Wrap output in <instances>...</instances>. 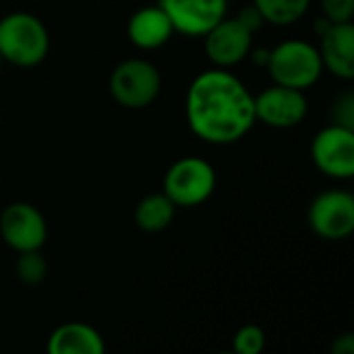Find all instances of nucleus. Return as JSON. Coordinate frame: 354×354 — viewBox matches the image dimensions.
<instances>
[{"instance_id": "f257e3e1", "label": "nucleus", "mask_w": 354, "mask_h": 354, "mask_svg": "<svg viewBox=\"0 0 354 354\" xmlns=\"http://www.w3.org/2000/svg\"><path fill=\"white\" fill-rule=\"evenodd\" d=\"M185 116L191 133L209 145H232L255 127V95L230 68L201 71L189 85Z\"/></svg>"}, {"instance_id": "20e7f679", "label": "nucleus", "mask_w": 354, "mask_h": 354, "mask_svg": "<svg viewBox=\"0 0 354 354\" xmlns=\"http://www.w3.org/2000/svg\"><path fill=\"white\" fill-rule=\"evenodd\" d=\"M218 174L214 166L199 156H187L176 160L164 174L162 193L176 207L203 205L216 191Z\"/></svg>"}, {"instance_id": "f03ea898", "label": "nucleus", "mask_w": 354, "mask_h": 354, "mask_svg": "<svg viewBox=\"0 0 354 354\" xmlns=\"http://www.w3.org/2000/svg\"><path fill=\"white\" fill-rule=\"evenodd\" d=\"M50 52V33L31 12H8L0 19V58L19 68H33Z\"/></svg>"}, {"instance_id": "4be33fe9", "label": "nucleus", "mask_w": 354, "mask_h": 354, "mask_svg": "<svg viewBox=\"0 0 354 354\" xmlns=\"http://www.w3.org/2000/svg\"><path fill=\"white\" fill-rule=\"evenodd\" d=\"M332 354H354V334L346 332L334 338L332 342Z\"/></svg>"}, {"instance_id": "dca6fc26", "label": "nucleus", "mask_w": 354, "mask_h": 354, "mask_svg": "<svg viewBox=\"0 0 354 354\" xmlns=\"http://www.w3.org/2000/svg\"><path fill=\"white\" fill-rule=\"evenodd\" d=\"M311 2L313 0H253L266 23L276 27H288L299 23L309 12Z\"/></svg>"}, {"instance_id": "4468645a", "label": "nucleus", "mask_w": 354, "mask_h": 354, "mask_svg": "<svg viewBox=\"0 0 354 354\" xmlns=\"http://www.w3.org/2000/svg\"><path fill=\"white\" fill-rule=\"evenodd\" d=\"M46 351L50 354H102L106 351V342L93 326L68 322L48 336Z\"/></svg>"}, {"instance_id": "9b49d317", "label": "nucleus", "mask_w": 354, "mask_h": 354, "mask_svg": "<svg viewBox=\"0 0 354 354\" xmlns=\"http://www.w3.org/2000/svg\"><path fill=\"white\" fill-rule=\"evenodd\" d=\"M174 33L203 37L228 15V0H160Z\"/></svg>"}, {"instance_id": "0eeeda50", "label": "nucleus", "mask_w": 354, "mask_h": 354, "mask_svg": "<svg viewBox=\"0 0 354 354\" xmlns=\"http://www.w3.org/2000/svg\"><path fill=\"white\" fill-rule=\"evenodd\" d=\"M307 220L319 239L344 241L354 232V197L342 189L324 191L311 201Z\"/></svg>"}, {"instance_id": "393cba45", "label": "nucleus", "mask_w": 354, "mask_h": 354, "mask_svg": "<svg viewBox=\"0 0 354 354\" xmlns=\"http://www.w3.org/2000/svg\"><path fill=\"white\" fill-rule=\"evenodd\" d=\"M0 62H2V58H0Z\"/></svg>"}, {"instance_id": "412c9836", "label": "nucleus", "mask_w": 354, "mask_h": 354, "mask_svg": "<svg viewBox=\"0 0 354 354\" xmlns=\"http://www.w3.org/2000/svg\"><path fill=\"white\" fill-rule=\"evenodd\" d=\"M236 21H239L243 27H247L253 35L266 25V19H263V15L259 12V8H257L255 4L243 6V8L239 10V15H236Z\"/></svg>"}, {"instance_id": "aec40b11", "label": "nucleus", "mask_w": 354, "mask_h": 354, "mask_svg": "<svg viewBox=\"0 0 354 354\" xmlns=\"http://www.w3.org/2000/svg\"><path fill=\"white\" fill-rule=\"evenodd\" d=\"M332 122L354 129V95L353 93H342L336 97L332 104Z\"/></svg>"}, {"instance_id": "6ab92c4d", "label": "nucleus", "mask_w": 354, "mask_h": 354, "mask_svg": "<svg viewBox=\"0 0 354 354\" xmlns=\"http://www.w3.org/2000/svg\"><path fill=\"white\" fill-rule=\"evenodd\" d=\"M322 15L332 23H351L354 19V0H322Z\"/></svg>"}, {"instance_id": "5701e85b", "label": "nucleus", "mask_w": 354, "mask_h": 354, "mask_svg": "<svg viewBox=\"0 0 354 354\" xmlns=\"http://www.w3.org/2000/svg\"><path fill=\"white\" fill-rule=\"evenodd\" d=\"M249 58L253 60V64L266 68V66H268V60H270V48H263V46L255 48V46H253L251 52H249Z\"/></svg>"}, {"instance_id": "7ed1b4c3", "label": "nucleus", "mask_w": 354, "mask_h": 354, "mask_svg": "<svg viewBox=\"0 0 354 354\" xmlns=\"http://www.w3.org/2000/svg\"><path fill=\"white\" fill-rule=\"evenodd\" d=\"M274 83L307 91L324 75V62L317 46L305 39H284L270 50L266 66Z\"/></svg>"}, {"instance_id": "6e6552de", "label": "nucleus", "mask_w": 354, "mask_h": 354, "mask_svg": "<svg viewBox=\"0 0 354 354\" xmlns=\"http://www.w3.org/2000/svg\"><path fill=\"white\" fill-rule=\"evenodd\" d=\"M0 239L15 253L41 249L48 241L44 214L27 201L8 203L0 214Z\"/></svg>"}, {"instance_id": "1a4fd4ad", "label": "nucleus", "mask_w": 354, "mask_h": 354, "mask_svg": "<svg viewBox=\"0 0 354 354\" xmlns=\"http://www.w3.org/2000/svg\"><path fill=\"white\" fill-rule=\"evenodd\" d=\"M309 114V100L305 91L286 85H270L255 95L257 122L272 129H295Z\"/></svg>"}, {"instance_id": "f8f14e48", "label": "nucleus", "mask_w": 354, "mask_h": 354, "mask_svg": "<svg viewBox=\"0 0 354 354\" xmlns=\"http://www.w3.org/2000/svg\"><path fill=\"white\" fill-rule=\"evenodd\" d=\"M319 39V56L324 71L332 73L336 79L353 81L354 79V25L334 23Z\"/></svg>"}, {"instance_id": "2eb2a0df", "label": "nucleus", "mask_w": 354, "mask_h": 354, "mask_svg": "<svg viewBox=\"0 0 354 354\" xmlns=\"http://www.w3.org/2000/svg\"><path fill=\"white\" fill-rule=\"evenodd\" d=\"M176 214V205L164 193H151L143 197L135 207V224L143 232H162L166 230Z\"/></svg>"}, {"instance_id": "a211bd4d", "label": "nucleus", "mask_w": 354, "mask_h": 354, "mask_svg": "<svg viewBox=\"0 0 354 354\" xmlns=\"http://www.w3.org/2000/svg\"><path fill=\"white\" fill-rule=\"evenodd\" d=\"M266 348V332L255 326L247 324L232 336V351L236 354H261Z\"/></svg>"}, {"instance_id": "9d476101", "label": "nucleus", "mask_w": 354, "mask_h": 354, "mask_svg": "<svg viewBox=\"0 0 354 354\" xmlns=\"http://www.w3.org/2000/svg\"><path fill=\"white\" fill-rule=\"evenodd\" d=\"M253 33L243 27L236 17H224L203 35V52L218 68H232L249 58Z\"/></svg>"}, {"instance_id": "f3484780", "label": "nucleus", "mask_w": 354, "mask_h": 354, "mask_svg": "<svg viewBox=\"0 0 354 354\" xmlns=\"http://www.w3.org/2000/svg\"><path fill=\"white\" fill-rule=\"evenodd\" d=\"M15 274L17 278L27 286H37L48 276V261L41 255V249L37 251H23L17 253L15 261Z\"/></svg>"}, {"instance_id": "423d86ee", "label": "nucleus", "mask_w": 354, "mask_h": 354, "mask_svg": "<svg viewBox=\"0 0 354 354\" xmlns=\"http://www.w3.org/2000/svg\"><path fill=\"white\" fill-rule=\"evenodd\" d=\"M311 160L315 168L334 178L351 180L354 176V129L328 124L311 141Z\"/></svg>"}, {"instance_id": "ddd939ff", "label": "nucleus", "mask_w": 354, "mask_h": 354, "mask_svg": "<svg viewBox=\"0 0 354 354\" xmlns=\"http://www.w3.org/2000/svg\"><path fill=\"white\" fill-rule=\"evenodd\" d=\"M127 35L135 48L143 52H153L164 48L172 39L174 27L160 4H149L131 15L127 23Z\"/></svg>"}, {"instance_id": "b1692460", "label": "nucleus", "mask_w": 354, "mask_h": 354, "mask_svg": "<svg viewBox=\"0 0 354 354\" xmlns=\"http://www.w3.org/2000/svg\"><path fill=\"white\" fill-rule=\"evenodd\" d=\"M332 25H334V23H332V21H328V19L322 15V17H317V19H315V23H313V31H315V35H317V37H322V35H324Z\"/></svg>"}, {"instance_id": "39448f33", "label": "nucleus", "mask_w": 354, "mask_h": 354, "mask_svg": "<svg viewBox=\"0 0 354 354\" xmlns=\"http://www.w3.org/2000/svg\"><path fill=\"white\" fill-rule=\"evenodd\" d=\"M162 93V73L145 58H129L110 75V95L127 110H143Z\"/></svg>"}]
</instances>
